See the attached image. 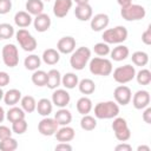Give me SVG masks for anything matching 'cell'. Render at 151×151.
I'll use <instances>...</instances> for the list:
<instances>
[{"label":"cell","instance_id":"1","mask_svg":"<svg viewBox=\"0 0 151 151\" xmlns=\"http://www.w3.org/2000/svg\"><path fill=\"white\" fill-rule=\"evenodd\" d=\"M88 68L90 72L94 76H101V77H107L112 73L113 71V65L112 61L107 58L103 57H94L90 59L88 61Z\"/></svg>","mask_w":151,"mask_h":151},{"label":"cell","instance_id":"2","mask_svg":"<svg viewBox=\"0 0 151 151\" xmlns=\"http://www.w3.org/2000/svg\"><path fill=\"white\" fill-rule=\"evenodd\" d=\"M119 114V105L113 100L100 101L94 106V117L98 119H113Z\"/></svg>","mask_w":151,"mask_h":151},{"label":"cell","instance_id":"3","mask_svg":"<svg viewBox=\"0 0 151 151\" xmlns=\"http://www.w3.org/2000/svg\"><path fill=\"white\" fill-rule=\"evenodd\" d=\"M90 59H91V50L88 47L81 46V47H78L77 50H74L71 53L70 65L73 70L81 71V70L85 68V66L87 65Z\"/></svg>","mask_w":151,"mask_h":151},{"label":"cell","instance_id":"4","mask_svg":"<svg viewBox=\"0 0 151 151\" xmlns=\"http://www.w3.org/2000/svg\"><path fill=\"white\" fill-rule=\"evenodd\" d=\"M129 32L125 26H116L112 28L104 29L103 32V40L106 44H122L127 39Z\"/></svg>","mask_w":151,"mask_h":151},{"label":"cell","instance_id":"5","mask_svg":"<svg viewBox=\"0 0 151 151\" xmlns=\"http://www.w3.org/2000/svg\"><path fill=\"white\" fill-rule=\"evenodd\" d=\"M114 136L117 138V140L119 142H126L131 138V130L127 125V122L125 118L123 117H114L113 118V123L111 125Z\"/></svg>","mask_w":151,"mask_h":151},{"label":"cell","instance_id":"6","mask_svg":"<svg viewBox=\"0 0 151 151\" xmlns=\"http://www.w3.org/2000/svg\"><path fill=\"white\" fill-rule=\"evenodd\" d=\"M120 15L126 21H138L145 18L146 9L138 4H131L120 9Z\"/></svg>","mask_w":151,"mask_h":151},{"label":"cell","instance_id":"7","mask_svg":"<svg viewBox=\"0 0 151 151\" xmlns=\"http://www.w3.org/2000/svg\"><path fill=\"white\" fill-rule=\"evenodd\" d=\"M112 72H113V79L118 84H127L131 80H133L136 77V68L130 64L118 66Z\"/></svg>","mask_w":151,"mask_h":151},{"label":"cell","instance_id":"8","mask_svg":"<svg viewBox=\"0 0 151 151\" xmlns=\"http://www.w3.org/2000/svg\"><path fill=\"white\" fill-rule=\"evenodd\" d=\"M15 38H17V41L19 42L20 47L26 52H33L38 46L35 38L26 28H20L15 33Z\"/></svg>","mask_w":151,"mask_h":151},{"label":"cell","instance_id":"9","mask_svg":"<svg viewBox=\"0 0 151 151\" xmlns=\"http://www.w3.org/2000/svg\"><path fill=\"white\" fill-rule=\"evenodd\" d=\"M2 61L7 67H15L19 64V51L14 44H6L1 51Z\"/></svg>","mask_w":151,"mask_h":151},{"label":"cell","instance_id":"10","mask_svg":"<svg viewBox=\"0 0 151 151\" xmlns=\"http://www.w3.org/2000/svg\"><path fill=\"white\" fill-rule=\"evenodd\" d=\"M59 125L57 123V120L54 118H51V117H44L39 124H38V131L40 132V134L42 136H46V137H50V136H54V133L57 132Z\"/></svg>","mask_w":151,"mask_h":151},{"label":"cell","instance_id":"11","mask_svg":"<svg viewBox=\"0 0 151 151\" xmlns=\"http://www.w3.org/2000/svg\"><path fill=\"white\" fill-rule=\"evenodd\" d=\"M113 97H114V101L118 104V105H127L130 104L131 101V98H132V92H131V88L124 84H120L119 86H117L113 91Z\"/></svg>","mask_w":151,"mask_h":151},{"label":"cell","instance_id":"12","mask_svg":"<svg viewBox=\"0 0 151 151\" xmlns=\"http://www.w3.org/2000/svg\"><path fill=\"white\" fill-rule=\"evenodd\" d=\"M131 100H132V105H133L134 109L143 110V109H145L146 106L150 105L151 98H150L149 91H146V90H139V91H137L132 96Z\"/></svg>","mask_w":151,"mask_h":151},{"label":"cell","instance_id":"13","mask_svg":"<svg viewBox=\"0 0 151 151\" xmlns=\"http://www.w3.org/2000/svg\"><path fill=\"white\" fill-rule=\"evenodd\" d=\"M71 96L65 88H55L52 93V103L57 107H66L70 104Z\"/></svg>","mask_w":151,"mask_h":151},{"label":"cell","instance_id":"14","mask_svg":"<svg viewBox=\"0 0 151 151\" xmlns=\"http://www.w3.org/2000/svg\"><path fill=\"white\" fill-rule=\"evenodd\" d=\"M109 22H110V18L106 13H98L90 19V26L94 32L104 31L109 26Z\"/></svg>","mask_w":151,"mask_h":151},{"label":"cell","instance_id":"15","mask_svg":"<svg viewBox=\"0 0 151 151\" xmlns=\"http://www.w3.org/2000/svg\"><path fill=\"white\" fill-rule=\"evenodd\" d=\"M57 50L63 54H71L76 50V39L71 35L63 37L57 42Z\"/></svg>","mask_w":151,"mask_h":151},{"label":"cell","instance_id":"16","mask_svg":"<svg viewBox=\"0 0 151 151\" xmlns=\"http://www.w3.org/2000/svg\"><path fill=\"white\" fill-rule=\"evenodd\" d=\"M73 0H54L53 13L57 18H65L72 8Z\"/></svg>","mask_w":151,"mask_h":151},{"label":"cell","instance_id":"17","mask_svg":"<svg viewBox=\"0 0 151 151\" xmlns=\"http://www.w3.org/2000/svg\"><path fill=\"white\" fill-rule=\"evenodd\" d=\"M33 26H34L37 32H40V33L46 32L51 27V18H50V15L44 13V12L38 14V15H35V18L33 19Z\"/></svg>","mask_w":151,"mask_h":151},{"label":"cell","instance_id":"18","mask_svg":"<svg viewBox=\"0 0 151 151\" xmlns=\"http://www.w3.org/2000/svg\"><path fill=\"white\" fill-rule=\"evenodd\" d=\"M54 137L58 142H65V143H70L71 140L74 139L76 137V131L73 127L68 126V125H64L61 127H58L57 132L54 133Z\"/></svg>","mask_w":151,"mask_h":151},{"label":"cell","instance_id":"19","mask_svg":"<svg viewBox=\"0 0 151 151\" xmlns=\"http://www.w3.org/2000/svg\"><path fill=\"white\" fill-rule=\"evenodd\" d=\"M74 15L80 21H87L93 17V9L90 4L77 5L74 9Z\"/></svg>","mask_w":151,"mask_h":151},{"label":"cell","instance_id":"20","mask_svg":"<svg viewBox=\"0 0 151 151\" xmlns=\"http://www.w3.org/2000/svg\"><path fill=\"white\" fill-rule=\"evenodd\" d=\"M33 22L32 15L26 11H19L14 15V24L20 28H26Z\"/></svg>","mask_w":151,"mask_h":151},{"label":"cell","instance_id":"21","mask_svg":"<svg viewBox=\"0 0 151 151\" xmlns=\"http://www.w3.org/2000/svg\"><path fill=\"white\" fill-rule=\"evenodd\" d=\"M110 54H111V59L112 60H114V61H123V60H125L129 57L130 50H129L127 46L118 44L116 47H113L112 51H110Z\"/></svg>","mask_w":151,"mask_h":151},{"label":"cell","instance_id":"22","mask_svg":"<svg viewBox=\"0 0 151 151\" xmlns=\"http://www.w3.org/2000/svg\"><path fill=\"white\" fill-rule=\"evenodd\" d=\"M61 84V74L58 70L52 68L47 72V81H46V86L51 90H55L60 86Z\"/></svg>","mask_w":151,"mask_h":151},{"label":"cell","instance_id":"23","mask_svg":"<svg viewBox=\"0 0 151 151\" xmlns=\"http://www.w3.org/2000/svg\"><path fill=\"white\" fill-rule=\"evenodd\" d=\"M35 110H37V112H38L40 116L47 117V116H50V114L52 113V111H53V103H52V100H50V99H47V98H41V99L38 100Z\"/></svg>","mask_w":151,"mask_h":151},{"label":"cell","instance_id":"24","mask_svg":"<svg viewBox=\"0 0 151 151\" xmlns=\"http://www.w3.org/2000/svg\"><path fill=\"white\" fill-rule=\"evenodd\" d=\"M21 97L22 96H21L20 90H18V88H11V90H8V91H6L4 93V99L2 100L5 101L6 105L14 106V105H17L20 101Z\"/></svg>","mask_w":151,"mask_h":151},{"label":"cell","instance_id":"25","mask_svg":"<svg viewBox=\"0 0 151 151\" xmlns=\"http://www.w3.org/2000/svg\"><path fill=\"white\" fill-rule=\"evenodd\" d=\"M58 125L60 126H64V125H68L71 122H72V113L70 110H67L66 107H60L55 113H54V117H53Z\"/></svg>","mask_w":151,"mask_h":151},{"label":"cell","instance_id":"26","mask_svg":"<svg viewBox=\"0 0 151 151\" xmlns=\"http://www.w3.org/2000/svg\"><path fill=\"white\" fill-rule=\"evenodd\" d=\"M41 59L47 65H55L60 60V53L55 48H47L42 52Z\"/></svg>","mask_w":151,"mask_h":151},{"label":"cell","instance_id":"27","mask_svg":"<svg viewBox=\"0 0 151 151\" xmlns=\"http://www.w3.org/2000/svg\"><path fill=\"white\" fill-rule=\"evenodd\" d=\"M26 12L31 15H38L44 12V1L42 0H27L25 4Z\"/></svg>","mask_w":151,"mask_h":151},{"label":"cell","instance_id":"28","mask_svg":"<svg viewBox=\"0 0 151 151\" xmlns=\"http://www.w3.org/2000/svg\"><path fill=\"white\" fill-rule=\"evenodd\" d=\"M76 106H77V111H78L80 114H83V116H84V114H88V113L91 112V110L93 109L92 100H91L88 97H86V96L80 97V98L77 100Z\"/></svg>","mask_w":151,"mask_h":151},{"label":"cell","instance_id":"29","mask_svg":"<svg viewBox=\"0 0 151 151\" xmlns=\"http://www.w3.org/2000/svg\"><path fill=\"white\" fill-rule=\"evenodd\" d=\"M79 83V78L76 73L73 72H67L64 76H61V85L66 88V90H72L76 86H78Z\"/></svg>","mask_w":151,"mask_h":151},{"label":"cell","instance_id":"30","mask_svg":"<svg viewBox=\"0 0 151 151\" xmlns=\"http://www.w3.org/2000/svg\"><path fill=\"white\" fill-rule=\"evenodd\" d=\"M20 105L21 109L26 112V113H32L35 111L37 107V100L33 96H24L20 99Z\"/></svg>","mask_w":151,"mask_h":151},{"label":"cell","instance_id":"31","mask_svg":"<svg viewBox=\"0 0 151 151\" xmlns=\"http://www.w3.org/2000/svg\"><path fill=\"white\" fill-rule=\"evenodd\" d=\"M25 116H26V112L21 109V107H18V106H12L7 112H6V118L8 122L13 123V122H17V120H20V119H25Z\"/></svg>","mask_w":151,"mask_h":151},{"label":"cell","instance_id":"32","mask_svg":"<svg viewBox=\"0 0 151 151\" xmlns=\"http://www.w3.org/2000/svg\"><path fill=\"white\" fill-rule=\"evenodd\" d=\"M78 88L83 94H92L96 91V84L92 79L90 78H84L79 80L78 83Z\"/></svg>","mask_w":151,"mask_h":151},{"label":"cell","instance_id":"33","mask_svg":"<svg viewBox=\"0 0 151 151\" xmlns=\"http://www.w3.org/2000/svg\"><path fill=\"white\" fill-rule=\"evenodd\" d=\"M40 65H41V59L37 54H29L24 60V66L28 71H35L40 67Z\"/></svg>","mask_w":151,"mask_h":151},{"label":"cell","instance_id":"34","mask_svg":"<svg viewBox=\"0 0 151 151\" xmlns=\"http://www.w3.org/2000/svg\"><path fill=\"white\" fill-rule=\"evenodd\" d=\"M31 80H32V83H33L35 86H39V87L46 86V81H47V72H45V71L38 68V70L33 71L32 77H31Z\"/></svg>","mask_w":151,"mask_h":151},{"label":"cell","instance_id":"35","mask_svg":"<svg viewBox=\"0 0 151 151\" xmlns=\"http://www.w3.org/2000/svg\"><path fill=\"white\" fill-rule=\"evenodd\" d=\"M131 60L136 66L143 67V66H146L149 63V54L144 51H136L132 53Z\"/></svg>","mask_w":151,"mask_h":151},{"label":"cell","instance_id":"36","mask_svg":"<svg viewBox=\"0 0 151 151\" xmlns=\"http://www.w3.org/2000/svg\"><path fill=\"white\" fill-rule=\"evenodd\" d=\"M80 127L85 131H92L97 127V119L93 116L84 114L80 119Z\"/></svg>","mask_w":151,"mask_h":151},{"label":"cell","instance_id":"37","mask_svg":"<svg viewBox=\"0 0 151 151\" xmlns=\"http://www.w3.org/2000/svg\"><path fill=\"white\" fill-rule=\"evenodd\" d=\"M134 78L139 85H149L151 83V71L147 68H142L140 71L136 72Z\"/></svg>","mask_w":151,"mask_h":151},{"label":"cell","instance_id":"38","mask_svg":"<svg viewBox=\"0 0 151 151\" xmlns=\"http://www.w3.org/2000/svg\"><path fill=\"white\" fill-rule=\"evenodd\" d=\"M14 34H15L14 27H13L11 24H8V22H2V24H0V39H1V40L11 39Z\"/></svg>","mask_w":151,"mask_h":151},{"label":"cell","instance_id":"39","mask_svg":"<svg viewBox=\"0 0 151 151\" xmlns=\"http://www.w3.org/2000/svg\"><path fill=\"white\" fill-rule=\"evenodd\" d=\"M18 149V142L12 136L0 140V150L1 151H14Z\"/></svg>","mask_w":151,"mask_h":151},{"label":"cell","instance_id":"40","mask_svg":"<svg viewBox=\"0 0 151 151\" xmlns=\"http://www.w3.org/2000/svg\"><path fill=\"white\" fill-rule=\"evenodd\" d=\"M28 129V124L26 119H20L12 123V131L17 134H24Z\"/></svg>","mask_w":151,"mask_h":151},{"label":"cell","instance_id":"41","mask_svg":"<svg viewBox=\"0 0 151 151\" xmlns=\"http://www.w3.org/2000/svg\"><path fill=\"white\" fill-rule=\"evenodd\" d=\"M93 51H94V53L98 55V57H105V55H107V54H110V46H109V44H106V42H97L94 46H93Z\"/></svg>","mask_w":151,"mask_h":151},{"label":"cell","instance_id":"42","mask_svg":"<svg viewBox=\"0 0 151 151\" xmlns=\"http://www.w3.org/2000/svg\"><path fill=\"white\" fill-rule=\"evenodd\" d=\"M12 9V1L11 0H0V14H7Z\"/></svg>","mask_w":151,"mask_h":151},{"label":"cell","instance_id":"43","mask_svg":"<svg viewBox=\"0 0 151 151\" xmlns=\"http://www.w3.org/2000/svg\"><path fill=\"white\" fill-rule=\"evenodd\" d=\"M12 133H13L12 129H9V127L6 126V125H1V124H0V140L11 137Z\"/></svg>","mask_w":151,"mask_h":151},{"label":"cell","instance_id":"44","mask_svg":"<svg viewBox=\"0 0 151 151\" xmlns=\"http://www.w3.org/2000/svg\"><path fill=\"white\" fill-rule=\"evenodd\" d=\"M142 41L145 45H151V25H149L147 28L142 33Z\"/></svg>","mask_w":151,"mask_h":151},{"label":"cell","instance_id":"45","mask_svg":"<svg viewBox=\"0 0 151 151\" xmlns=\"http://www.w3.org/2000/svg\"><path fill=\"white\" fill-rule=\"evenodd\" d=\"M9 81H11L9 74L5 71H0V87H4L6 85H8Z\"/></svg>","mask_w":151,"mask_h":151},{"label":"cell","instance_id":"46","mask_svg":"<svg viewBox=\"0 0 151 151\" xmlns=\"http://www.w3.org/2000/svg\"><path fill=\"white\" fill-rule=\"evenodd\" d=\"M143 120L146 123V124H151V107L150 106H146L145 109H143Z\"/></svg>","mask_w":151,"mask_h":151},{"label":"cell","instance_id":"47","mask_svg":"<svg viewBox=\"0 0 151 151\" xmlns=\"http://www.w3.org/2000/svg\"><path fill=\"white\" fill-rule=\"evenodd\" d=\"M114 150L116 151H131L132 146L129 143H126V142H120L118 145H116Z\"/></svg>","mask_w":151,"mask_h":151},{"label":"cell","instance_id":"48","mask_svg":"<svg viewBox=\"0 0 151 151\" xmlns=\"http://www.w3.org/2000/svg\"><path fill=\"white\" fill-rule=\"evenodd\" d=\"M55 150H67V151H71L73 147H72V145L70 144V143H65V142H59L57 145H55V147H54Z\"/></svg>","mask_w":151,"mask_h":151},{"label":"cell","instance_id":"49","mask_svg":"<svg viewBox=\"0 0 151 151\" xmlns=\"http://www.w3.org/2000/svg\"><path fill=\"white\" fill-rule=\"evenodd\" d=\"M117 2H118V5L123 8V7H126V6L131 5V4H132V0H117Z\"/></svg>","mask_w":151,"mask_h":151},{"label":"cell","instance_id":"50","mask_svg":"<svg viewBox=\"0 0 151 151\" xmlns=\"http://www.w3.org/2000/svg\"><path fill=\"white\" fill-rule=\"evenodd\" d=\"M5 117H6V112H5L4 107H2V106H0V123H2V122H4Z\"/></svg>","mask_w":151,"mask_h":151},{"label":"cell","instance_id":"51","mask_svg":"<svg viewBox=\"0 0 151 151\" xmlns=\"http://www.w3.org/2000/svg\"><path fill=\"white\" fill-rule=\"evenodd\" d=\"M137 151H150V146H147V145H139L137 147Z\"/></svg>","mask_w":151,"mask_h":151},{"label":"cell","instance_id":"52","mask_svg":"<svg viewBox=\"0 0 151 151\" xmlns=\"http://www.w3.org/2000/svg\"><path fill=\"white\" fill-rule=\"evenodd\" d=\"M77 5H81V4H88L90 0H73Z\"/></svg>","mask_w":151,"mask_h":151},{"label":"cell","instance_id":"53","mask_svg":"<svg viewBox=\"0 0 151 151\" xmlns=\"http://www.w3.org/2000/svg\"><path fill=\"white\" fill-rule=\"evenodd\" d=\"M4 93H5V92L2 91V87H0V101L4 99Z\"/></svg>","mask_w":151,"mask_h":151},{"label":"cell","instance_id":"54","mask_svg":"<svg viewBox=\"0 0 151 151\" xmlns=\"http://www.w3.org/2000/svg\"><path fill=\"white\" fill-rule=\"evenodd\" d=\"M42 1H51V0H42Z\"/></svg>","mask_w":151,"mask_h":151}]
</instances>
